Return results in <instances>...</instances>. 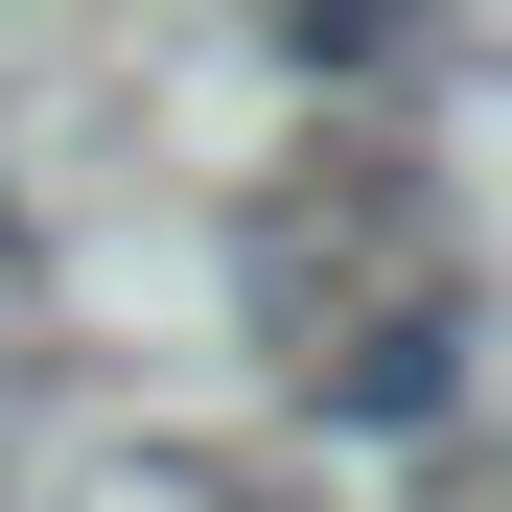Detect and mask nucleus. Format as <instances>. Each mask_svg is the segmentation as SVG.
<instances>
[{
  "label": "nucleus",
  "mask_w": 512,
  "mask_h": 512,
  "mask_svg": "<svg viewBox=\"0 0 512 512\" xmlns=\"http://www.w3.org/2000/svg\"><path fill=\"white\" fill-rule=\"evenodd\" d=\"M280 24H303L326 70H373V47H396V0H280Z\"/></svg>",
  "instance_id": "2"
},
{
  "label": "nucleus",
  "mask_w": 512,
  "mask_h": 512,
  "mask_svg": "<svg viewBox=\"0 0 512 512\" xmlns=\"http://www.w3.org/2000/svg\"><path fill=\"white\" fill-rule=\"evenodd\" d=\"M443 373H466V303L443 280H396L373 326H326V419H443Z\"/></svg>",
  "instance_id": "1"
}]
</instances>
